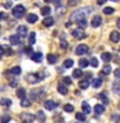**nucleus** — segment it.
I'll list each match as a JSON object with an SVG mask.
<instances>
[{"label": "nucleus", "mask_w": 120, "mask_h": 123, "mask_svg": "<svg viewBox=\"0 0 120 123\" xmlns=\"http://www.w3.org/2000/svg\"><path fill=\"white\" fill-rule=\"evenodd\" d=\"M36 118L40 122H44L45 121V113H44V111H41V110H39L38 113H36Z\"/></svg>", "instance_id": "28"}, {"label": "nucleus", "mask_w": 120, "mask_h": 123, "mask_svg": "<svg viewBox=\"0 0 120 123\" xmlns=\"http://www.w3.org/2000/svg\"><path fill=\"white\" fill-rule=\"evenodd\" d=\"M9 121H10L9 115H4V117L1 118V122H3V123H8V122H9Z\"/></svg>", "instance_id": "45"}, {"label": "nucleus", "mask_w": 120, "mask_h": 123, "mask_svg": "<svg viewBox=\"0 0 120 123\" xmlns=\"http://www.w3.org/2000/svg\"><path fill=\"white\" fill-rule=\"evenodd\" d=\"M63 109L66 113H72L74 111V105H71V104H66V105L63 106Z\"/></svg>", "instance_id": "34"}, {"label": "nucleus", "mask_w": 120, "mask_h": 123, "mask_svg": "<svg viewBox=\"0 0 120 123\" xmlns=\"http://www.w3.org/2000/svg\"><path fill=\"white\" fill-rule=\"evenodd\" d=\"M114 8H110V6H107V8H105V9H103V13L105 14H112V13H114Z\"/></svg>", "instance_id": "41"}, {"label": "nucleus", "mask_w": 120, "mask_h": 123, "mask_svg": "<svg viewBox=\"0 0 120 123\" xmlns=\"http://www.w3.org/2000/svg\"><path fill=\"white\" fill-rule=\"evenodd\" d=\"M23 51H25V54H31L32 53V48H31V46H26V48L23 49Z\"/></svg>", "instance_id": "44"}, {"label": "nucleus", "mask_w": 120, "mask_h": 123, "mask_svg": "<svg viewBox=\"0 0 120 123\" xmlns=\"http://www.w3.org/2000/svg\"><path fill=\"white\" fill-rule=\"evenodd\" d=\"M44 73H41V72H35V73H30L29 76L26 77V80L29 81L30 83H38V82H40V81L44 78Z\"/></svg>", "instance_id": "2"}, {"label": "nucleus", "mask_w": 120, "mask_h": 123, "mask_svg": "<svg viewBox=\"0 0 120 123\" xmlns=\"http://www.w3.org/2000/svg\"><path fill=\"white\" fill-rule=\"evenodd\" d=\"M102 72H103V74H110V73H111V67L108 64H106L102 68Z\"/></svg>", "instance_id": "36"}, {"label": "nucleus", "mask_w": 120, "mask_h": 123, "mask_svg": "<svg viewBox=\"0 0 120 123\" xmlns=\"http://www.w3.org/2000/svg\"><path fill=\"white\" fill-rule=\"evenodd\" d=\"M110 40L112 42H119L120 41V33L118 32V31H112V32L110 33Z\"/></svg>", "instance_id": "13"}, {"label": "nucleus", "mask_w": 120, "mask_h": 123, "mask_svg": "<svg viewBox=\"0 0 120 123\" xmlns=\"http://www.w3.org/2000/svg\"><path fill=\"white\" fill-rule=\"evenodd\" d=\"M35 41H36V35H35V32H31L30 36H29V44L30 45H34Z\"/></svg>", "instance_id": "29"}, {"label": "nucleus", "mask_w": 120, "mask_h": 123, "mask_svg": "<svg viewBox=\"0 0 120 123\" xmlns=\"http://www.w3.org/2000/svg\"><path fill=\"white\" fill-rule=\"evenodd\" d=\"M101 59L103 62H110L111 60V54L110 53H102L101 54Z\"/></svg>", "instance_id": "26"}, {"label": "nucleus", "mask_w": 120, "mask_h": 123, "mask_svg": "<svg viewBox=\"0 0 120 123\" xmlns=\"http://www.w3.org/2000/svg\"><path fill=\"white\" fill-rule=\"evenodd\" d=\"M72 76L75 77V78H80V77L83 76V72H81V69H75L72 73Z\"/></svg>", "instance_id": "35"}, {"label": "nucleus", "mask_w": 120, "mask_h": 123, "mask_svg": "<svg viewBox=\"0 0 120 123\" xmlns=\"http://www.w3.org/2000/svg\"><path fill=\"white\" fill-rule=\"evenodd\" d=\"M9 86H10V87H17V81H10Z\"/></svg>", "instance_id": "48"}, {"label": "nucleus", "mask_w": 120, "mask_h": 123, "mask_svg": "<svg viewBox=\"0 0 120 123\" xmlns=\"http://www.w3.org/2000/svg\"><path fill=\"white\" fill-rule=\"evenodd\" d=\"M112 91H114L115 94L120 95V81H115V82L112 83Z\"/></svg>", "instance_id": "15"}, {"label": "nucleus", "mask_w": 120, "mask_h": 123, "mask_svg": "<svg viewBox=\"0 0 120 123\" xmlns=\"http://www.w3.org/2000/svg\"><path fill=\"white\" fill-rule=\"evenodd\" d=\"M94 111H96V114H102L105 111V106L101 105V104H97L94 106Z\"/></svg>", "instance_id": "22"}, {"label": "nucleus", "mask_w": 120, "mask_h": 123, "mask_svg": "<svg viewBox=\"0 0 120 123\" xmlns=\"http://www.w3.org/2000/svg\"><path fill=\"white\" fill-rule=\"evenodd\" d=\"M90 25H92V27H94V28L99 27L101 25H102V17H101V15H96V17H93Z\"/></svg>", "instance_id": "8"}, {"label": "nucleus", "mask_w": 120, "mask_h": 123, "mask_svg": "<svg viewBox=\"0 0 120 123\" xmlns=\"http://www.w3.org/2000/svg\"><path fill=\"white\" fill-rule=\"evenodd\" d=\"M9 41L12 45H18L19 44V37L18 35H12V36L9 37Z\"/></svg>", "instance_id": "17"}, {"label": "nucleus", "mask_w": 120, "mask_h": 123, "mask_svg": "<svg viewBox=\"0 0 120 123\" xmlns=\"http://www.w3.org/2000/svg\"><path fill=\"white\" fill-rule=\"evenodd\" d=\"M44 95H45V90L43 87H39L36 90L31 91V99L32 100H40Z\"/></svg>", "instance_id": "4"}, {"label": "nucleus", "mask_w": 120, "mask_h": 123, "mask_svg": "<svg viewBox=\"0 0 120 123\" xmlns=\"http://www.w3.org/2000/svg\"><path fill=\"white\" fill-rule=\"evenodd\" d=\"M89 12H90L89 8H83V9L75 10L71 14V17H70V21L71 22H80L81 19H87V15L89 14Z\"/></svg>", "instance_id": "1"}, {"label": "nucleus", "mask_w": 120, "mask_h": 123, "mask_svg": "<svg viewBox=\"0 0 120 123\" xmlns=\"http://www.w3.org/2000/svg\"><path fill=\"white\" fill-rule=\"evenodd\" d=\"M10 6H12V3H10V1H8V3L4 4V8H7V9H9Z\"/></svg>", "instance_id": "49"}, {"label": "nucleus", "mask_w": 120, "mask_h": 123, "mask_svg": "<svg viewBox=\"0 0 120 123\" xmlns=\"http://www.w3.org/2000/svg\"><path fill=\"white\" fill-rule=\"evenodd\" d=\"M21 118L23 119V122H25V123H32L35 121V115L31 114V113H23L21 115Z\"/></svg>", "instance_id": "7"}, {"label": "nucleus", "mask_w": 120, "mask_h": 123, "mask_svg": "<svg viewBox=\"0 0 120 123\" xmlns=\"http://www.w3.org/2000/svg\"><path fill=\"white\" fill-rule=\"evenodd\" d=\"M72 65H74V60L72 59H66L65 63H63V67L65 68H71Z\"/></svg>", "instance_id": "33"}, {"label": "nucleus", "mask_w": 120, "mask_h": 123, "mask_svg": "<svg viewBox=\"0 0 120 123\" xmlns=\"http://www.w3.org/2000/svg\"><path fill=\"white\" fill-rule=\"evenodd\" d=\"M88 51H89V48H88V45H85V44L77 45L76 50H75V53L77 54V55H84V54H87Z\"/></svg>", "instance_id": "5"}, {"label": "nucleus", "mask_w": 120, "mask_h": 123, "mask_svg": "<svg viewBox=\"0 0 120 123\" xmlns=\"http://www.w3.org/2000/svg\"><path fill=\"white\" fill-rule=\"evenodd\" d=\"M50 12H52V9H50L49 6H44V8L41 9V14H43V15H44V17L46 18V17H49Z\"/></svg>", "instance_id": "27"}, {"label": "nucleus", "mask_w": 120, "mask_h": 123, "mask_svg": "<svg viewBox=\"0 0 120 123\" xmlns=\"http://www.w3.org/2000/svg\"><path fill=\"white\" fill-rule=\"evenodd\" d=\"M114 74H115V77H116V78H120V68H118V69H115Z\"/></svg>", "instance_id": "46"}, {"label": "nucleus", "mask_w": 120, "mask_h": 123, "mask_svg": "<svg viewBox=\"0 0 120 123\" xmlns=\"http://www.w3.org/2000/svg\"><path fill=\"white\" fill-rule=\"evenodd\" d=\"M79 87L81 88V90H85V88L89 87V81L88 80H83L79 82Z\"/></svg>", "instance_id": "21"}, {"label": "nucleus", "mask_w": 120, "mask_h": 123, "mask_svg": "<svg viewBox=\"0 0 120 123\" xmlns=\"http://www.w3.org/2000/svg\"><path fill=\"white\" fill-rule=\"evenodd\" d=\"M0 105L10 106V105H12V100H10V99H4V98H1V99H0Z\"/></svg>", "instance_id": "25"}, {"label": "nucleus", "mask_w": 120, "mask_h": 123, "mask_svg": "<svg viewBox=\"0 0 120 123\" xmlns=\"http://www.w3.org/2000/svg\"><path fill=\"white\" fill-rule=\"evenodd\" d=\"M119 50H120V49H119Z\"/></svg>", "instance_id": "56"}, {"label": "nucleus", "mask_w": 120, "mask_h": 123, "mask_svg": "<svg viewBox=\"0 0 120 123\" xmlns=\"http://www.w3.org/2000/svg\"><path fill=\"white\" fill-rule=\"evenodd\" d=\"M76 119L80 122H84L85 121V114L84 113H76Z\"/></svg>", "instance_id": "39"}, {"label": "nucleus", "mask_w": 120, "mask_h": 123, "mask_svg": "<svg viewBox=\"0 0 120 123\" xmlns=\"http://www.w3.org/2000/svg\"><path fill=\"white\" fill-rule=\"evenodd\" d=\"M0 30H1V27H0Z\"/></svg>", "instance_id": "55"}, {"label": "nucleus", "mask_w": 120, "mask_h": 123, "mask_svg": "<svg viewBox=\"0 0 120 123\" xmlns=\"http://www.w3.org/2000/svg\"><path fill=\"white\" fill-rule=\"evenodd\" d=\"M77 23H79V26L81 27V30H83L84 27H87V19H81V21L77 22Z\"/></svg>", "instance_id": "42"}, {"label": "nucleus", "mask_w": 120, "mask_h": 123, "mask_svg": "<svg viewBox=\"0 0 120 123\" xmlns=\"http://www.w3.org/2000/svg\"><path fill=\"white\" fill-rule=\"evenodd\" d=\"M81 106H83V113H84V114H89V113L92 111L90 106H89V104H88L87 101H84L83 104H81Z\"/></svg>", "instance_id": "19"}, {"label": "nucleus", "mask_w": 120, "mask_h": 123, "mask_svg": "<svg viewBox=\"0 0 120 123\" xmlns=\"http://www.w3.org/2000/svg\"><path fill=\"white\" fill-rule=\"evenodd\" d=\"M112 118H114V121H119V118H120V117H119L118 114H116V115H114V117H112Z\"/></svg>", "instance_id": "50"}, {"label": "nucleus", "mask_w": 120, "mask_h": 123, "mask_svg": "<svg viewBox=\"0 0 120 123\" xmlns=\"http://www.w3.org/2000/svg\"><path fill=\"white\" fill-rule=\"evenodd\" d=\"M92 86L94 87V88H98L102 86V80L101 78H94V80H92Z\"/></svg>", "instance_id": "18"}, {"label": "nucleus", "mask_w": 120, "mask_h": 123, "mask_svg": "<svg viewBox=\"0 0 120 123\" xmlns=\"http://www.w3.org/2000/svg\"><path fill=\"white\" fill-rule=\"evenodd\" d=\"M116 25H118V27H119V28H120V18L118 19V22H116Z\"/></svg>", "instance_id": "52"}, {"label": "nucleus", "mask_w": 120, "mask_h": 123, "mask_svg": "<svg viewBox=\"0 0 120 123\" xmlns=\"http://www.w3.org/2000/svg\"><path fill=\"white\" fill-rule=\"evenodd\" d=\"M43 23H44V26H45V27H50V26H53V25H54V19H53L52 17H46V18H44Z\"/></svg>", "instance_id": "16"}, {"label": "nucleus", "mask_w": 120, "mask_h": 123, "mask_svg": "<svg viewBox=\"0 0 120 123\" xmlns=\"http://www.w3.org/2000/svg\"><path fill=\"white\" fill-rule=\"evenodd\" d=\"M67 46H68L67 41H66V40H61V48L62 49H67Z\"/></svg>", "instance_id": "43"}, {"label": "nucleus", "mask_w": 120, "mask_h": 123, "mask_svg": "<svg viewBox=\"0 0 120 123\" xmlns=\"http://www.w3.org/2000/svg\"><path fill=\"white\" fill-rule=\"evenodd\" d=\"M99 99L103 101V104H105V105H107V104H108V99H107V96H106V94H105V92H103V94H101V95H99Z\"/></svg>", "instance_id": "38"}, {"label": "nucleus", "mask_w": 120, "mask_h": 123, "mask_svg": "<svg viewBox=\"0 0 120 123\" xmlns=\"http://www.w3.org/2000/svg\"><path fill=\"white\" fill-rule=\"evenodd\" d=\"M21 72H22L21 67H13V68L10 69V73H12V74H15V76L21 74Z\"/></svg>", "instance_id": "30"}, {"label": "nucleus", "mask_w": 120, "mask_h": 123, "mask_svg": "<svg viewBox=\"0 0 120 123\" xmlns=\"http://www.w3.org/2000/svg\"><path fill=\"white\" fill-rule=\"evenodd\" d=\"M27 31H29V30H27V27L26 26H23V25H21V26H18L17 27V32H18V36H26V35H27Z\"/></svg>", "instance_id": "12"}, {"label": "nucleus", "mask_w": 120, "mask_h": 123, "mask_svg": "<svg viewBox=\"0 0 120 123\" xmlns=\"http://www.w3.org/2000/svg\"><path fill=\"white\" fill-rule=\"evenodd\" d=\"M89 64H90L92 67L97 68V67H98V59H97V58H92L90 62H89Z\"/></svg>", "instance_id": "37"}, {"label": "nucleus", "mask_w": 120, "mask_h": 123, "mask_svg": "<svg viewBox=\"0 0 120 123\" xmlns=\"http://www.w3.org/2000/svg\"><path fill=\"white\" fill-rule=\"evenodd\" d=\"M31 60L35 62V63H40L43 60V54L41 53H34L31 54Z\"/></svg>", "instance_id": "11"}, {"label": "nucleus", "mask_w": 120, "mask_h": 123, "mask_svg": "<svg viewBox=\"0 0 120 123\" xmlns=\"http://www.w3.org/2000/svg\"><path fill=\"white\" fill-rule=\"evenodd\" d=\"M58 92L62 94V95H66L68 92V90H67V87H66L63 83H60V85H58Z\"/></svg>", "instance_id": "20"}, {"label": "nucleus", "mask_w": 120, "mask_h": 123, "mask_svg": "<svg viewBox=\"0 0 120 123\" xmlns=\"http://www.w3.org/2000/svg\"><path fill=\"white\" fill-rule=\"evenodd\" d=\"M0 58H1V51H0Z\"/></svg>", "instance_id": "53"}, {"label": "nucleus", "mask_w": 120, "mask_h": 123, "mask_svg": "<svg viewBox=\"0 0 120 123\" xmlns=\"http://www.w3.org/2000/svg\"><path fill=\"white\" fill-rule=\"evenodd\" d=\"M27 22H29V23H36L38 22V15L36 14H35V13H30V14H27Z\"/></svg>", "instance_id": "14"}, {"label": "nucleus", "mask_w": 120, "mask_h": 123, "mask_svg": "<svg viewBox=\"0 0 120 123\" xmlns=\"http://www.w3.org/2000/svg\"><path fill=\"white\" fill-rule=\"evenodd\" d=\"M21 106H23V108H29V106H31V100H29V99H22V101H21Z\"/></svg>", "instance_id": "31"}, {"label": "nucleus", "mask_w": 120, "mask_h": 123, "mask_svg": "<svg viewBox=\"0 0 120 123\" xmlns=\"http://www.w3.org/2000/svg\"><path fill=\"white\" fill-rule=\"evenodd\" d=\"M17 96H18L19 99H25V98H26V91H25V88L19 87L18 90H17Z\"/></svg>", "instance_id": "24"}, {"label": "nucleus", "mask_w": 120, "mask_h": 123, "mask_svg": "<svg viewBox=\"0 0 120 123\" xmlns=\"http://www.w3.org/2000/svg\"><path fill=\"white\" fill-rule=\"evenodd\" d=\"M62 82H63V85L66 86V85H71L72 83V80H71V77H63Z\"/></svg>", "instance_id": "40"}, {"label": "nucleus", "mask_w": 120, "mask_h": 123, "mask_svg": "<svg viewBox=\"0 0 120 123\" xmlns=\"http://www.w3.org/2000/svg\"><path fill=\"white\" fill-rule=\"evenodd\" d=\"M119 108H120V104H119Z\"/></svg>", "instance_id": "54"}, {"label": "nucleus", "mask_w": 120, "mask_h": 123, "mask_svg": "<svg viewBox=\"0 0 120 123\" xmlns=\"http://www.w3.org/2000/svg\"><path fill=\"white\" fill-rule=\"evenodd\" d=\"M46 59H48V62L50 64H54L57 62V55H54V54H48V55H46Z\"/></svg>", "instance_id": "23"}, {"label": "nucleus", "mask_w": 120, "mask_h": 123, "mask_svg": "<svg viewBox=\"0 0 120 123\" xmlns=\"http://www.w3.org/2000/svg\"><path fill=\"white\" fill-rule=\"evenodd\" d=\"M56 106H57V103H54L53 100H46L44 103V108L46 110H53Z\"/></svg>", "instance_id": "10"}, {"label": "nucleus", "mask_w": 120, "mask_h": 123, "mask_svg": "<svg viewBox=\"0 0 120 123\" xmlns=\"http://www.w3.org/2000/svg\"><path fill=\"white\" fill-rule=\"evenodd\" d=\"M12 13H13V15H14L15 18H21V17H23V15H25V13H26V8L23 6L22 4H18V5H15V6L13 8Z\"/></svg>", "instance_id": "3"}, {"label": "nucleus", "mask_w": 120, "mask_h": 123, "mask_svg": "<svg viewBox=\"0 0 120 123\" xmlns=\"http://www.w3.org/2000/svg\"><path fill=\"white\" fill-rule=\"evenodd\" d=\"M98 4H99V5H102V4H105V0H99Z\"/></svg>", "instance_id": "51"}, {"label": "nucleus", "mask_w": 120, "mask_h": 123, "mask_svg": "<svg viewBox=\"0 0 120 123\" xmlns=\"http://www.w3.org/2000/svg\"><path fill=\"white\" fill-rule=\"evenodd\" d=\"M5 18H7L5 12H1V13H0V21H3V19H5Z\"/></svg>", "instance_id": "47"}, {"label": "nucleus", "mask_w": 120, "mask_h": 123, "mask_svg": "<svg viewBox=\"0 0 120 123\" xmlns=\"http://www.w3.org/2000/svg\"><path fill=\"white\" fill-rule=\"evenodd\" d=\"M0 51H1V54H5V55H8V56L13 55V50L7 45H0Z\"/></svg>", "instance_id": "9"}, {"label": "nucleus", "mask_w": 120, "mask_h": 123, "mask_svg": "<svg viewBox=\"0 0 120 123\" xmlns=\"http://www.w3.org/2000/svg\"><path fill=\"white\" fill-rule=\"evenodd\" d=\"M71 35L75 38H79V40H81V38H84L85 37V32L81 28H76V30H74L72 32H71Z\"/></svg>", "instance_id": "6"}, {"label": "nucleus", "mask_w": 120, "mask_h": 123, "mask_svg": "<svg viewBox=\"0 0 120 123\" xmlns=\"http://www.w3.org/2000/svg\"><path fill=\"white\" fill-rule=\"evenodd\" d=\"M79 65H80V68H87L88 65H89V60H87V59H80V60H79Z\"/></svg>", "instance_id": "32"}]
</instances>
